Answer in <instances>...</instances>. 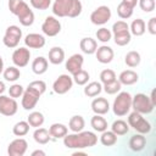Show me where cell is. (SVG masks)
Instances as JSON below:
<instances>
[{"label":"cell","mask_w":156,"mask_h":156,"mask_svg":"<svg viewBox=\"0 0 156 156\" xmlns=\"http://www.w3.org/2000/svg\"><path fill=\"white\" fill-rule=\"evenodd\" d=\"M111 130L116 135H124V134H127L129 132V124L123 119H117V121H115L112 123Z\"/></svg>","instance_id":"31"},{"label":"cell","mask_w":156,"mask_h":156,"mask_svg":"<svg viewBox=\"0 0 156 156\" xmlns=\"http://www.w3.org/2000/svg\"><path fill=\"white\" fill-rule=\"evenodd\" d=\"M121 87H122V84L119 83V80H118V79H115V80L111 82V83L104 84L102 89H104V91H105L106 94L113 95V94H117V93L121 90Z\"/></svg>","instance_id":"39"},{"label":"cell","mask_w":156,"mask_h":156,"mask_svg":"<svg viewBox=\"0 0 156 156\" xmlns=\"http://www.w3.org/2000/svg\"><path fill=\"white\" fill-rule=\"evenodd\" d=\"M146 28L150 34H152V35L156 34V17H151L149 20V22L146 23Z\"/></svg>","instance_id":"47"},{"label":"cell","mask_w":156,"mask_h":156,"mask_svg":"<svg viewBox=\"0 0 156 156\" xmlns=\"http://www.w3.org/2000/svg\"><path fill=\"white\" fill-rule=\"evenodd\" d=\"M4 72V60H2V57L0 56V74Z\"/></svg>","instance_id":"52"},{"label":"cell","mask_w":156,"mask_h":156,"mask_svg":"<svg viewBox=\"0 0 156 156\" xmlns=\"http://www.w3.org/2000/svg\"><path fill=\"white\" fill-rule=\"evenodd\" d=\"M44 115L39 111H33L29 113L28 118H27V122L29 123L30 127L33 128H38V127H41L43 123H44Z\"/></svg>","instance_id":"32"},{"label":"cell","mask_w":156,"mask_h":156,"mask_svg":"<svg viewBox=\"0 0 156 156\" xmlns=\"http://www.w3.org/2000/svg\"><path fill=\"white\" fill-rule=\"evenodd\" d=\"M82 10H83L82 2L79 0H72V6H71V11L68 13V17H71V18L78 17L82 13Z\"/></svg>","instance_id":"42"},{"label":"cell","mask_w":156,"mask_h":156,"mask_svg":"<svg viewBox=\"0 0 156 156\" xmlns=\"http://www.w3.org/2000/svg\"><path fill=\"white\" fill-rule=\"evenodd\" d=\"M28 88H30V89L35 90L37 93H39L40 95H43L46 90V84L44 80H33L28 84Z\"/></svg>","instance_id":"43"},{"label":"cell","mask_w":156,"mask_h":156,"mask_svg":"<svg viewBox=\"0 0 156 156\" xmlns=\"http://www.w3.org/2000/svg\"><path fill=\"white\" fill-rule=\"evenodd\" d=\"M102 91V85L100 82H90L84 88V95L88 98H95Z\"/></svg>","instance_id":"30"},{"label":"cell","mask_w":156,"mask_h":156,"mask_svg":"<svg viewBox=\"0 0 156 156\" xmlns=\"http://www.w3.org/2000/svg\"><path fill=\"white\" fill-rule=\"evenodd\" d=\"M91 110L95 115H105L110 111V102L105 98H95L91 101Z\"/></svg>","instance_id":"18"},{"label":"cell","mask_w":156,"mask_h":156,"mask_svg":"<svg viewBox=\"0 0 156 156\" xmlns=\"http://www.w3.org/2000/svg\"><path fill=\"white\" fill-rule=\"evenodd\" d=\"M29 2L35 10H46L51 5V0H29Z\"/></svg>","instance_id":"44"},{"label":"cell","mask_w":156,"mask_h":156,"mask_svg":"<svg viewBox=\"0 0 156 156\" xmlns=\"http://www.w3.org/2000/svg\"><path fill=\"white\" fill-rule=\"evenodd\" d=\"M49 133L52 138L60 139V138H63L68 133V128L62 123H52L49 128Z\"/></svg>","instance_id":"27"},{"label":"cell","mask_w":156,"mask_h":156,"mask_svg":"<svg viewBox=\"0 0 156 156\" xmlns=\"http://www.w3.org/2000/svg\"><path fill=\"white\" fill-rule=\"evenodd\" d=\"M72 0H56L52 5V12L57 17H68Z\"/></svg>","instance_id":"14"},{"label":"cell","mask_w":156,"mask_h":156,"mask_svg":"<svg viewBox=\"0 0 156 156\" xmlns=\"http://www.w3.org/2000/svg\"><path fill=\"white\" fill-rule=\"evenodd\" d=\"M128 145H129V149H130L132 151H134V152H139V151L144 150L145 146H146V138H145V134H140V133L134 134V135L129 139Z\"/></svg>","instance_id":"19"},{"label":"cell","mask_w":156,"mask_h":156,"mask_svg":"<svg viewBox=\"0 0 156 156\" xmlns=\"http://www.w3.org/2000/svg\"><path fill=\"white\" fill-rule=\"evenodd\" d=\"M73 85V79L71 76L68 74H61L57 77V79L52 84V90L58 94V95H62V94H66L67 91L71 90Z\"/></svg>","instance_id":"10"},{"label":"cell","mask_w":156,"mask_h":156,"mask_svg":"<svg viewBox=\"0 0 156 156\" xmlns=\"http://www.w3.org/2000/svg\"><path fill=\"white\" fill-rule=\"evenodd\" d=\"M18 110V104L17 101L11 98V96H6V95H0V113L7 117L13 116Z\"/></svg>","instance_id":"8"},{"label":"cell","mask_w":156,"mask_h":156,"mask_svg":"<svg viewBox=\"0 0 156 156\" xmlns=\"http://www.w3.org/2000/svg\"><path fill=\"white\" fill-rule=\"evenodd\" d=\"M28 149V143L23 138H17L12 140L7 146V154L9 156H23Z\"/></svg>","instance_id":"13"},{"label":"cell","mask_w":156,"mask_h":156,"mask_svg":"<svg viewBox=\"0 0 156 156\" xmlns=\"http://www.w3.org/2000/svg\"><path fill=\"white\" fill-rule=\"evenodd\" d=\"M29 128H30V126H29V123H28L27 121H20V122H17V123L13 126L12 133H13L16 136H24V135L28 134Z\"/></svg>","instance_id":"36"},{"label":"cell","mask_w":156,"mask_h":156,"mask_svg":"<svg viewBox=\"0 0 156 156\" xmlns=\"http://www.w3.org/2000/svg\"><path fill=\"white\" fill-rule=\"evenodd\" d=\"M124 4H127V5H129L130 7H135L136 6V4H138V0H122Z\"/></svg>","instance_id":"48"},{"label":"cell","mask_w":156,"mask_h":156,"mask_svg":"<svg viewBox=\"0 0 156 156\" xmlns=\"http://www.w3.org/2000/svg\"><path fill=\"white\" fill-rule=\"evenodd\" d=\"M140 61H141L140 54H139L138 51H134V50L127 52V55L124 56V62H126V65H127L128 67H130V68L139 66Z\"/></svg>","instance_id":"34"},{"label":"cell","mask_w":156,"mask_h":156,"mask_svg":"<svg viewBox=\"0 0 156 156\" xmlns=\"http://www.w3.org/2000/svg\"><path fill=\"white\" fill-rule=\"evenodd\" d=\"M2 76L5 78V80H7V82H16L21 77V71L16 66H10L4 69Z\"/></svg>","instance_id":"35"},{"label":"cell","mask_w":156,"mask_h":156,"mask_svg":"<svg viewBox=\"0 0 156 156\" xmlns=\"http://www.w3.org/2000/svg\"><path fill=\"white\" fill-rule=\"evenodd\" d=\"M48 67H49V62H48V60H46L45 57H43V56L35 57V58L33 60V62H32V71H33L35 74H38V76L44 74V73L48 71Z\"/></svg>","instance_id":"22"},{"label":"cell","mask_w":156,"mask_h":156,"mask_svg":"<svg viewBox=\"0 0 156 156\" xmlns=\"http://www.w3.org/2000/svg\"><path fill=\"white\" fill-rule=\"evenodd\" d=\"M111 10L108 6L106 5H101L99 7H96L91 15H90V21L95 26H104L105 23H107L111 18Z\"/></svg>","instance_id":"7"},{"label":"cell","mask_w":156,"mask_h":156,"mask_svg":"<svg viewBox=\"0 0 156 156\" xmlns=\"http://www.w3.org/2000/svg\"><path fill=\"white\" fill-rule=\"evenodd\" d=\"M95 55H96V58L100 63H110L113 60L115 52H113L112 48H110L107 45H101L96 49Z\"/></svg>","instance_id":"17"},{"label":"cell","mask_w":156,"mask_h":156,"mask_svg":"<svg viewBox=\"0 0 156 156\" xmlns=\"http://www.w3.org/2000/svg\"><path fill=\"white\" fill-rule=\"evenodd\" d=\"M155 105L151 102L150 98L146 94L138 93L134 96H132V108L141 115L151 113Z\"/></svg>","instance_id":"4"},{"label":"cell","mask_w":156,"mask_h":156,"mask_svg":"<svg viewBox=\"0 0 156 156\" xmlns=\"http://www.w3.org/2000/svg\"><path fill=\"white\" fill-rule=\"evenodd\" d=\"M29 58H30V51L28 48H17L12 52V62L18 68L26 67L29 63Z\"/></svg>","instance_id":"12"},{"label":"cell","mask_w":156,"mask_h":156,"mask_svg":"<svg viewBox=\"0 0 156 156\" xmlns=\"http://www.w3.org/2000/svg\"><path fill=\"white\" fill-rule=\"evenodd\" d=\"M32 156H45V152L43 150H34L32 152Z\"/></svg>","instance_id":"49"},{"label":"cell","mask_w":156,"mask_h":156,"mask_svg":"<svg viewBox=\"0 0 156 156\" xmlns=\"http://www.w3.org/2000/svg\"><path fill=\"white\" fill-rule=\"evenodd\" d=\"M72 79L78 85H85L89 80V73L82 68L78 72H76L74 74H72Z\"/></svg>","instance_id":"38"},{"label":"cell","mask_w":156,"mask_h":156,"mask_svg":"<svg viewBox=\"0 0 156 156\" xmlns=\"http://www.w3.org/2000/svg\"><path fill=\"white\" fill-rule=\"evenodd\" d=\"M90 126L93 127V129L95 132H104L107 129V121L102 117V115H95L91 117L90 119Z\"/></svg>","instance_id":"28"},{"label":"cell","mask_w":156,"mask_h":156,"mask_svg":"<svg viewBox=\"0 0 156 156\" xmlns=\"http://www.w3.org/2000/svg\"><path fill=\"white\" fill-rule=\"evenodd\" d=\"M115 79H117V77H116V73H115L113 69L106 68V69H102L101 71V73H100V83L106 84V83L113 82Z\"/></svg>","instance_id":"41"},{"label":"cell","mask_w":156,"mask_h":156,"mask_svg":"<svg viewBox=\"0 0 156 156\" xmlns=\"http://www.w3.org/2000/svg\"><path fill=\"white\" fill-rule=\"evenodd\" d=\"M84 63V58L80 54H73L71 57H68V60L66 61V69L68 71V73L74 74L76 72H78L79 69H82Z\"/></svg>","instance_id":"16"},{"label":"cell","mask_w":156,"mask_h":156,"mask_svg":"<svg viewBox=\"0 0 156 156\" xmlns=\"http://www.w3.org/2000/svg\"><path fill=\"white\" fill-rule=\"evenodd\" d=\"M100 143L104 146H113L117 143V135L112 132V130H104L101 132V136H100Z\"/></svg>","instance_id":"33"},{"label":"cell","mask_w":156,"mask_h":156,"mask_svg":"<svg viewBox=\"0 0 156 156\" xmlns=\"http://www.w3.org/2000/svg\"><path fill=\"white\" fill-rule=\"evenodd\" d=\"M96 39L101 43H108L112 39V32L106 27H101L96 30Z\"/></svg>","instance_id":"40"},{"label":"cell","mask_w":156,"mask_h":156,"mask_svg":"<svg viewBox=\"0 0 156 156\" xmlns=\"http://www.w3.org/2000/svg\"><path fill=\"white\" fill-rule=\"evenodd\" d=\"M41 30L48 37H56L61 32V23L55 16H48L41 24Z\"/></svg>","instance_id":"9"},{"label":"cell","mask_w":156,"mask_h":156,"mask_svg":"<svg viewBox=\"0 0 156 156\" xmlns=\"http://www.w3.org/2000/svg\"><path fill=\"white\" fill-rule=\"evenodd\" d=\"M55 1H56V0H55Z\"/></svg>","instance_id":"53"},{"label":"cell","mask_w":156,"mask_h":156,"mask_svg":"<svg viewBox=\"0 0 156 156\" xmlns=\"http://www.w3.org/2000/svg\"><path fill=\"white\" fill-rule=\"evenodd\" d=\"M139 7L144 12H151L155 10V0H138Z\"/></svg>","instance_id":"46"},{"label":"cell","mask_w":156,"mask_h":156,"mask_svg":"<svg viewBox=\"0 0 156 156\" xmlns=\"http://www.w3.org/2000/svg\"><path fill=\"white\" fill-rule=\"evenodd\" d=\"M85 127V121L82 116L79 115H76V116H72L69 118V122H68V128L73 132V133H77V132H80L83 130Z\"/></svg>","instance_id":"29"},{"label":"cell","mask_w":156,"mask_h":156,"mask_svg":"<svg viewBox=\"0 0 156 156\" xmlns=\"http://www.w3.org/2000/svg\"><path fill=\"white\" fill-rule=\"evenodd\" d=\"M149 98H150V100H151V102H152L154 105H156V98H155V90H154V89L151 90V95H150Z\"/></svg>","instance_id":"50"},{"label":"cell","mask_w":156,"mask_h":156,"mask_svg":"<svg viewBox=\"0 0 156 156\" xmlns=\"http://www.w3.org/2000/svg\"><path fill=\"white\" fill-rule=\"evenodd\" d=\"M9 10L11 13L17 16L22 26L29 27L34 23V12L24 0H9Z\"/></svg>","instance_id":"2"},{"label":"cell","mask_w":156,"mask_h":156,"mask_svg":"<svg viewBox=\"0 0 156 156\" xmlns=\"http://www.w3.org/2000/svg\"><path fill=\"white\" fill-rule=\"evenodd\" d=\"M33 139H34L38 144L44 145V144H48V143L50 141L51 135H50V133H49V130H48L46 128L38 127V128H35V130H34V133H33Z\"/></svg>","instance_id":"25"},{"label":"cell","mask_w":156,"mask_h":156,"mask_svg":"<svg viewBox=\"0 0 156 156\" xmlns=\"http://www.w3.org/2000/svg\"><path fill=\"white\" fill-rule=\"evenodd\" d=\"M5 90H6V87H5V83L0 80V95H1V94H4V93H5Z\"/></svg>","instance_id":"51"},{"label":"cell","mask_w":156,"mask_h":156,"mask_svg":"<svg viewBox=\"0 0 156 156\" xmlns=\"http://www.w3.org/2000/svg\"><path fill=\"white\" fill-rule=\"evenodd\" d=\"M128 124L129 127H132L134 130H136V133L140 134H147L151 132V124L150 122L143 117L141 113L133 111L129 113L128 116Z\"/></svg>","instance_id":"5"},{"label":"cell","mask_w":156,"mask_h":156,"mask_svg":"<svg viewBox=\"0 0 156 156\" xmlns=\"http://www.w3.org/2000/svg\"><path fill=\"white\" fill-rule=\"evenodd\" d=\"M118 80L123 85H133L139 80V76L136 72H134L132 69H126V71H122L119 73Z\"/></svg>","instance_id":"20"},{"label":"cell","mask_w":156,"mask_h":156,"mask_svg":"<svg viewBox=\"0 0 156 156\" xmlns=\"http://www.w3.org/2000/svg\"><path fill=\"white\" fill-rule=\"evenodd\" d=\"M65 60V51L60 46H54L49 51V61L52 65H60Z\"/></svg>","instance_id":"24"},{"label":"cell","mask_w":156,"mask_h":156,"mask_svg":"<svg viewBox=\"0 0 156 156\" xmlns=\"http://www.w3.org/2000/svg\"><path fill=\"white\" fill-rule=\"evenodd\" d=\"M112 35H113L115 44L118 45V46H126L127 44L130 43V39H132V34H130L129 29H124V30L112 33Z\"/></svg>","instance_id":"23"},{"label":"cell","mask_w":156,"mask_h":156,"mask_svg":"<svg viewBox=\"0 0 156 156\" xmlns=\"http://www.w3.org/2000/svg\"><path fill=\"white\" fill-rule=\"evenodd\" d=\"M96 143H98V135L94 132H89V130H80L72 134L67 133L63 136V144L67 149H76V150L87 149L95 146Z\"/></svg>","instance_id":"1"},{"label":"cell","mask_w":156,"mask_h":156,"mask_svg":"<svg viewBox=\"0 0 156 156\" xmlns=\"http://www.w3.org/2000/svg\"><path fill=\"white\" fill-rule=\"evenodd\" d=\"M133 11H134V9L130 7L129 5L124 4L123 1H121V2L118 4V6H117V15H118L119 18H122V20H127V18L132 17Z\"/></svg>","instance_id":"37"},{"label":"cell","mask_w":156,"mask_h":156,"mask_svg":"<svg viewBox=\"0 0 156 156\" xmlns=\"http://www.w3.org/2000/svg\"><path fill=\"white\" fill-rule=\"evenodd\" d=\"M40 96H41V95H40L39 93H37L35 90H33V89H30V88L27 87V89H26V90L23 91V94H22V100H21L22 107H23L24 110H27V111L33 110V108L37 106V104H38Z\"/></svg>","instance_id":"11"},{"label":"cell","mask_w":156,"mask_h":156,"mask_svg":"<svg viewBox=\"0 0 156 156\" xmlns=\"http://www.w3.org/2000/svg\"><path fill=\"white\" fill-rule=\"evenodd\" d=\"M79 48H80V50H82L84 54H87V55H93V54H95V51H96V49H98V43H96L95 39H93V38H90V37L83 38V39L80 40V43H79Z\"/></svg>","instance_id":"21"},{"label":"cell","mask_w":156,"mask_h":156,"mask_svg":"<svg viewBox=\"0 0 156 156\" xmlns=\"http://www.w3.org/2000/svg\"><path fill=\"white\" fill-rule=\"evenodd\" d=\"M130 108H132V95L128 91H121L113 101L112 105L113 113L118 117H122L129 113Z\"/></svg>","instance_id":"3"},{"label":"cell","mask_w":156,"mask_h":156,"mask_svg":"<svg viewBox=\"0 0 156 156\" xmlns=\"http://www.w3.org/2000/svg\"><path fill=\"white\" fill-rule=\"evenodd\" d=\"M23 91H24V89H23V87H22L21 84H12V85L9 88V94H10V96L13 98V99L21 98L22 94H23Z\"/></svg>","instance_id":"45"},{"label":"cell","mask_w":156,"mask_h":156,"mask_svg":"<svg viewBox=\"0 0 156 156\" xmlns=\"http://www.w3.org/2000/svg\"><path fill=\"white\" fill-rule=\"evenodd\" d=\"M22 39V30L20 29L18 26H9L5 30V35L2 38V43L5 46L10 48V49H13V48H17L18 44H20V40Z\"/></svg>","instance_id":"6"},{"label":"cell","mask_w":156,"mask_h":156,"mask_svg":"<svg viewBox=\"0 0 156 156\" xmlns=\"http://www.w3.org/2000/svg\"><path fill=\"white\" fill-rule=\"evenodd\" d=\"M24 44L29 49H41L45 45V38L39 33H29L24 37Z\"/></svg>","instance_id":"15"},{"label":"cell","mask_w":156,"mask_h":156,"mask_svg":"<svg viewBox=\"0 0 156 156\" xmlns=\"http://www.w3.org/2000/svg\"><path fill=\"white\" fill-rule=\"evenodd\" d=\"M145 30H146V23H145L144 20H141V18L133 20V22L130 23V27H129L130 34L140 37V35H143L145 33Z\"/></svg>","instance_id":"26"}]
</instances>
